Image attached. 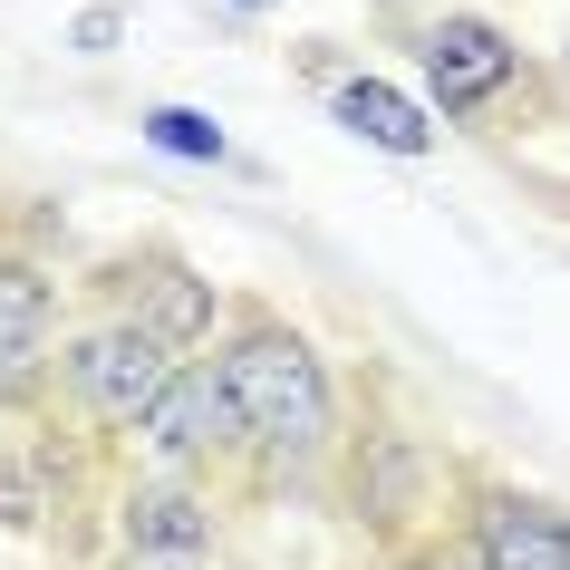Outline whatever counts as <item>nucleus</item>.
Listing matches in <instances>:
<instances>
[{"label":"nucleus","instance_id":"nucleus-1","mask_svg":"<svg viewBox=\"0 0 570 570\" xmlns=\"http://www.w3.org/2000/svg\"><path fill=\"white\" fill-rule=\"evenodd\" d=\"M223 396H233V425L242 445H262L271 464H309V454L330 445V367H320V348H309L301 330H281V320H242L233 348H223Z\"/></svg>","mask_w":570,"mask_h":570},{"label":"nucleus","instance_id":"nucleus-2","mask_svg":"<svg viewBox=\"0 0 570 570\" xmlns=\"http://www.w3.org/2000/svg\"><path fill=\"white\" fill-rule=\"evenodd\" d=\"M416 68H425V97H435L445 117H483L493 97L522 88V49H512V30H503V20H483V10L425 20V30H416Z\"/></svg>","mask_w":570,"mask_h":570},{"label":"nucleus","instance_id":"nucleus-3","mask_svg":"<svg viewBox=\"0 0 570 570\" xmlns=\"http://www.w3.org/2000/svg\"><path fill=\"white\" fill-rule=\"evenodd\" d=\"M59 377H68V396H78L88 425H146V406L175 377V348H155L136 320H107V330H88L59 358Z\"/></svg>","mask_w":570,"mask_h":570},{"label":"nucleus","instance_id":"nucleus-4","mask_svg":"<svg viewBox=\"0 0 570 570\" xmlns=\"http://www.w3.org/2000/svg\"><path fill=\"white\" fill-rule=\"evenodd\" d=\"M146 445H155L165 474H194L204 454H233V445H242L233 396H223L213 367H175V377H165V396L146 406Z\"/></svg>","mask_w":570,"mask_h":570},{"label":"nucleus","instance_id":"nucleus-5","mask_svg":"<svg viewBox=\"0 0 570 570\" xmlns=\"http://www.w3.org/2000/svg\"><path fill=\"white\" fill-rule=\"evenodd\" d=\"M49 330H59V281L39 262H0V406H30L49 377Z\"/></svg>","mask_w":570,"mask_h":570},{"label":"nucleus","instance_id":"nucleus-6","mask_svg":"<svg viewBox=\"0 0 570 570\" xmlns=\"http://www.w3.org/2000/svg\"><path fill=\"white\" fill-rule=\"evenodd\" d=\"M474 561L483 570H570V512L541 503V493H483Z\"/></svg>","mask_w":570,"mask_h":570},{"label":"nucleus","instance_id":"nucleus-7","mask_svg":"<svg viewBox=\"0 0 570 570\" xmlns=\"http://www.w3.org/2000/svg\"><path fill=\"white\" fill-rule=\"evenodd\" d=\"M330 117L348 126L358 146H377V155H425V146H435L425 107H416V97H396L387 78H338V88H330Z\"/></svg>","mask_w":570,"mask_h":570},{"label":"nucleus","instance_id":"nucleus-8","mask_svg":"<svg viewBox=\"0 0 570 570\" xmlns=\"http://www.w3.org/2000/svg\"><path fill=\"white\" fill-rule=\"evenodd\" d=\"M416 493H425V445L396 435V425H377V435L358 445V512L377 522V532H396V522L416 512Z\"/></svg>","mask_w":570,"mask_h":570},{"label":"nucleus","instance_id":"nucleus-9","mask_svg":"<svg viewBox=\"0 0 570 570\" xmlns=\"http://www.w3.org/2000/svg\"><path fill=\"white\" fill-rule=\"evenodd\" d=\"M204 541H213V512L194 503L175 474L146 483V493L126 503V551H204Z\"/></svg>","mask_w":570,"mask_h":570},{"label":"nucleus","instance_id":"nucleus-10","mask_svg":"<svg viewBox=\"0 0 570 570\" xmlns=\"http://www.w3.org/2000/svg\"><path fill=\"white\" fill-rule=\"evenodd\" d=\"M136 330H146L155 348H194V338L213 330V291L184 262H155V301L136 309Z\"/></svg>","mask_w":570,"mask_h":570},{"label":"nucleus","instance_id":"nucleus-11","mask_svg":"<svg viewBox=\"0 0 570 570\" xmlns=\"http://www.w3.org/2000/svg\"><path fill=\"white\" fill-rule=\"evenodd\" d=\"M146 146L155 155H184V165H233V146H223V126L204 117V107H146Z\"/></svg>","mask_w":570,"mask_h":570},{"label":"nucleus","instance_id":"nucleus-12","mask_svg":"<svg viewBox=\"0 0 570 570\" xmlns=\"http://www.w3.org/2000/svg\"><path fill=\"white\" fill-rule=\"evenodd\" d=\"M39 512H49V493H39L30 464H10L0 454V532H39Z\"/></svg>","mask_w":570,"mask_h":570},{"label":"nucleus","instance_id":"nucleus-13","mask_svg":"<svg viewBox=\"0 0 570 570\" xmlns=\"http://www.w3.org/2000/svg\"><path fill=\"white\" fill-rule=\"evenodd\" d=\"M233 10H271V0H233Z\"/></svg>","mask_w":570,"mask_h":570}]
</instances>
